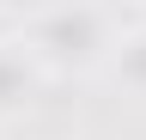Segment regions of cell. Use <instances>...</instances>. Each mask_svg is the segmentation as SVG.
I'll list each match as a JSON object with an SVG mask.
<instances>
[{"instance_id": "6da1fadb", "label": "cell", "mask_w": 146, "mask_h": 140, "mask_svg": "<svg viewBox=\"0 0 146 140\" xmlns=\"http://www.w3.org/2000/svg\"><path fill=\"white\" fill-rule=\"evenodd\" d=\"M110 12H91V6H79V12H36V19H25V31H31V43L36 49H49L55 61H91L98 49H110Z\"/></svg>"}, {"instance_id": "7a4b0ae2", "label": "cell", "mask_w": 146, "mask_h": 140, "mask_svg": "<svg viewBox=\"0 0 146 140\" xmlns=\"http://www.w3.org/2000/svg\"><path fill=\"white\" fill-rule=\"evenodd\" d=\"M18 98H25V55L0 49V110H12Z\"/></svg>"}]
</instances>
